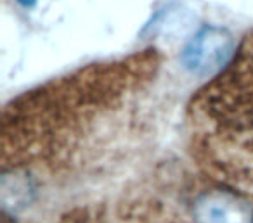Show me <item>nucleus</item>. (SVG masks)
<instances>
[{
  "label": "nucleus",
  "instance_id": "obj_5",
  "mask_svg": "<svg viewBox=\"0 0 253 223\" xmlns=\"http://www.w3.org/2000/svg\"><path fill=\"white\" fill-rule=\"evenodd\" d=\"M191 218L193 223H253V201L210 182L194 195Z\"/></svg>",
  "mask_w": 253,
  "mask_h": 223
},
{
  "label": "nucleus",
  "instance_id": "obj_2",
  "mask_svg": "<svg viewBox=\"0 0 253 223\" xmlns=\"http://www.w3.org/2000/svg\"><path fill=\"white\" fill-rule=\"evenodd\" d=\"M193 154L211 184L253 201V32L193 97Z\"/></svg>",
  "mask_w": 253,
  "mask_h": 223
},
{
  "label": "nucleus",
  "instance_id": "obj_4",
  "mask_svg": "<svg viewBox=\"0 0 253 223\" xmlns=\"http://www.w3.org/2000/svg\"><path fill=\"white\" fill-rule=\"evenodd\" d=\"M236 54L234 38L225 28L207 26L189 40L182 50V63L198 76L218 74Z\"/></svg>",
  "mask_w": 253,
  "mask_h": 223
},
{
  "label": "nucleus",
  "instance_id": "obj_1",
  "mask_svg": "<svg viewBox=\"0 0 253 223\" xmlns=\"http://www.w3.org/2000/svg\"><path fill=\"white\" fill-rule=\"evenodd\" d=\"M162 56L146 49L85 66L9 102L2 112L4 177L56 171L109 114L156 76Z\"/></svg>",
  "mask_w": 253,
  "mask_h": 223
},
{
  "label": "nucleus",
  "instance_id": "obj_6",
  "mask_svg": "<svg viewBox=\"0 0 253 223\" xmlns=\"http://www.w3.org/2000/svg\"><path fill=\"white\" fill-rule=\"evenodd\" d=\"M16 2H19L23 7H33L37 4V0H16Z\"/></svg>",
  "mask_w": 253,
  "mask_h": 223
},
{
  "label": "nucleus",
  "instance_id": "obj_3",
  "mask_svg": "<svg viewBox=\"0 0 253 223\" xmlns=\"http://www.w3.org/2000/svg\"><path fill=\"white\" fill-rule=\"evenodd\" d=\"M4 223H16L4 215ZM57 223H191L179 213L155 201H108L71 209Z\"/></svg>",
  "mask_w": 253,
  "mask_h": 223
}]
</instances>
